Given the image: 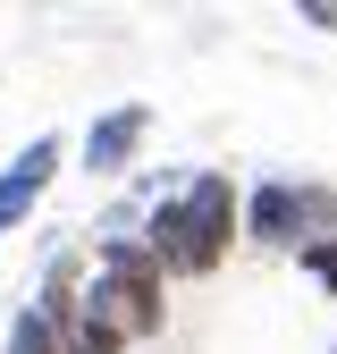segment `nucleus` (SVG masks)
<instances>
[{
	"mask_svg": "<svg viewBox=\"0 0 337 354\" xmlns=\"http://www.w3.org/2000/svg\"><path fill=\"white\" fill-rule=\"evenodd\" d=\"M42 313H51L68 354H126L135 337L160 329V261L144 245H102L93 270H84L76 253H59Z\"/></svg>",
	"mask_w": 337,
	"mask_h": 354,
	"instance_id": "f257e3e1",
	"label": "nucleus"
},
{
	"mask_svg": "<svg viewBox=\"0 0 337 354\" xmlns=\"http://www.w3.org/2000/svg\"><path fill=\"white\" fill-rule=\"evenodd\" d=\"M228 228H236V186H228L220 169H202L177 203H160V211H152L144 253H152V261H168V270H186V279H202V270H220Z\"/></svg>",
	"mask_w": 337,
	"mask_h": 354,
	"instance_id": "f03ea898",
	"label": "nucleus"
},
{
	"mask_svg": "<svg viewBox=\"0 0 337 354\" xmlns=\"http://www.w3.org/2000/svg\"><path fill=\"white\" fill-rule=\"evenodd\" d=\"M152 136V110L144 102H118V110H102L93 127H84V169L93 177H118L126 160H135V144Z\"/></svg>",
	"mask_w": 337,
	"mask_h": 354,
	"instance_id": "7ed1b4c3",
	"label": "nucleus"
},
{
	"mask_svg": "<svg viewBox=\"0 0 337 354\" xmlns=\"http://www.w3.org/2000/svg\"><path fill=\"white\" fill-rule=\"evenodd\" d=\"M51 169H59V144H51V136H34V144L9 160V169H0V236H9V228H26V211L42 203Z\"/></svg>",
	"mask_w": 337,
	"mask_h": 354,
	"instance_id": "20e7f679",
	"label": "nucleus"
},
{
	"mask_svg": "<svg viewBox=\"0 0 337 354\" xmlns=\"http://www.w3.org/2000/svg\"><path fill=\"white\" fill-rule=\"evenodd\" d=\"M312 211H320V194H295V186H262V194L244 203V236H253V245H295Z\"/></svg>",
	"mask_w": 337,
	"mask_h": 354,
	"instance_id": "39448f33",
	"label": "nucleus"
},
{
	"mask_svg": "<svg viewBox=\"0 0 337 354\" xmlns=\"http://www.w3.org/2000/svg\"><path fill=\"white\" fill-rule=\"evenodd\" d=\"M9 354H68V346H59V329H51V313H42V304H34V313H17V321H9Z\"/></svg>",
	"mask_w": 337,
	"mask_h": 354,
	"instance_id": "423d86ee",
	"label": "nucleus"
},
{
	"mask_svg": "<svg viewBox=\"0 0 337 354\" xmlns=\"http://www.w3.org/2000/svg\"><path fill=\"white\" fill-rule=\"evenodd\" d=\"M304 270H312L320 287H337V236H329V245H304Z\"/></svg>",
	"mask_w": 337,
	"mask_h": 354,
	"instance_id": "0eeeda50",
	"label": "nucleus"
}]
</instances>
